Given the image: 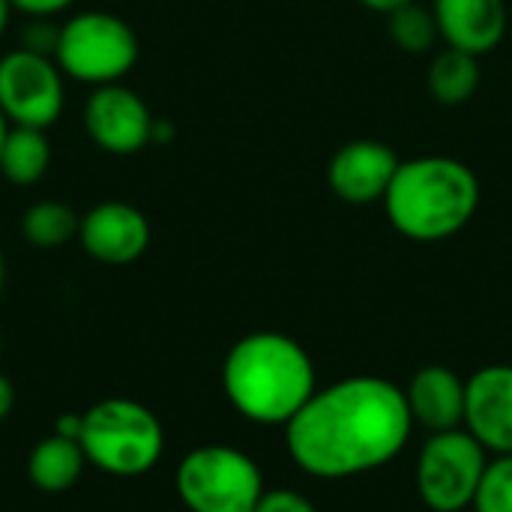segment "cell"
I'll return each mask as SVG.
<instances>
[{"label": "cell", "mask_w": 512, "mask_h": 512, "mask_svg": "<svg viewBox=\"0 0 512 512\" xmlns=\"http://www.w3.org/2000/svg\"><path fill=\"white\" fill-rule=\"evenodd\" d=\"M414 429L405 387L384 375H348L315 390L285 426V450L306 477L339 483L396 462Z\"/></svg>", "instance_id": "cell-1"}, {"label": "cell", "mask_w": 512, "mask_h": 512, "mask_svg": "<svg viewBox=\"0 0 512 512\" xmlns=\"http://www.w3.org/2000/svg\"><path fill=\"white\" fill-rule=\"evenodd\" d=\"M222 390L243 420L285 429L318 390L315 360L297 339L258 330L225 354Z\"/></svg>", "instance_id": "cell-2"}, {"label": "cell", "mask_w": 512, "mask_h": 512, "mask_svg": "<svg viewBox=\"0 0 512 512\" xmlns=\"http://www.w3.org/2000/svg\"><path fill=\"white\" fill-rule=\"evenodd\" d=\"M381 204L387 222L405 240L444 243L474 222L480 177L456 156L429 153L402 159Z\"/></svg>", "instance_id": "cell-3"}, {"label": "cell", "mask_w": 512, "mask_h": 512, "mask_svg": "<svg viewBox=\"0 0 512 512\" xmlns=\"http://www.w3.org/2000/svg\"><path fill=\"white\" fill-rule=\"evenodd\" d=\"M87 465L108 477H144L165 453V429L159 417L135 399H102L81 414L78 435Z\"/></svg>", "instance_id": "cell-4"}, {"label": "cell", "mask_w": 512, "mask_h": 512, "mask_svg": "<svg viewBox=\"0 0 512 512\" xmlns=\"http://www.w3.org/2000/svg\"><path fill=\"white\" fill-rule=\"evenodd\" d=\"M51 57L66 81L105 87L123 81L135 69L141 42L126 18L105 9H84L57 27V45Z\"/></svg>", "instance_id": "cell-5"}, {"label": "cell", "mask_w": 512, "mask_h": 512, "mask_svg": "<svg viewBox=\"0 0 512 512\" xmlns=\"http://www.w3.org/2000/svg\"><path fill=\"white\" fill-rule=\"evenodd\" d=\"M174 492L189 512H255L267 486L249 453L231 444H201L180 459Z\"/></svg>", "instance_id": "cell-6"}, {"label": "cell", "mask_w": 512, "mask_h": 512, "mask_svg": "<svg viewBox=\"0 0 512 512\" xmlns=\"http://www.w3.org/2000/svg\"><path fill=\"white\" fill-rule=\"evenodd\" d=\"M489 459L486 447L465 426L429 435L414 468L420 501L432 512L471 510Z\"/></svg>", "instance_id": "cell-7"}, {"label": "cell", "mask_w": 512, "mask_h": 512, "mask_svg": "<svg viewBox=\"0 0 512 512\" xmlns=\"http://www.w3.org/2000/svg\"><path fill=\"white\" fill-rule=\"evenodd\" d=\"M66 108V75L51 54L24 45L0 54V111L9 126L51 129Z\"/></svg>", "instance_id": "cell-8"}, {"label": "cell", "mask_w": 512, "mask_h": 512, "mask_svg": "<svg viewBox=\"0 0 512 512\" xmlns=\"http://www.w3.org/2000/svg\"><path fill=\"white\" fill-rule=\"evenodd\" d=\"M153 120L156 117L147 102L123 81L90 87V96L81 108L87 138L111 156H135L150 147Z\"/></svg>", "instance_id": "cell-9"}, {"label": "cell", "mask_w": 512, "mask_h": 512, "mask_svg": "<svg viewBox=\"0 0 512 512\" xmlns=\"http://www.w3.org/2000/svg\"><path fill=\"white\" fill-rule=\"evenodd\" d=\"M87 258L126 267L138 261L150 246V222L147 216L126 201H99L78 219V237Z\"/></svg>", "instance_id": "cell-10"}, {"label": "cell", "mask_w": 512, "mask_h": 512, "mask_svg": "<svg viewBox=\"0 0 512 512\" xmlns=\"http://www.w3.org/2000/svg\"><path fill=\"white\" fill-rule=\"evenodd\" d=\"M399 162L402 159L390 144L378 138H354L342 144L327 165L330 192L354 207L381 204L396 177Z\"/></svg>", "instance_id": "cell-11"}, {"label": "cell", "mask_w": 512, "mask_h": 512, "mask_svg": "<svg viewBox=\"0 0 512 512\" xmlns=\"http://www.w3.org/2000/svg\"><path fill=\"white\" fill-rule=\"evenodd\" d=\"M465 429L489 456H512V366L492 363L465 384Z\"/></svg>", "instance_id": "cell-12"}, {"label": "cell", "mask_w": 512, "mask_h": 512, "mask_svg": "<svg viewBox=\"0 0 512 512\" xmlns=\"http://www.w3.org/2000/svg\"><path fill=\"white\" fill-rule=\"evenodd\" d=\"M441 42L465 54H492L510 27L507 0H432Z\"/></svg>", "instance_id": "cell-13"}, {"label": "cell", "mask_w": 512, "mask_h": 512, "mask_svg": "<svg viewBox=\"0 0 512 512\" xmlns=\"http://www.w3.org/2000/svg\"><path fill=\"white\" fill-rule=\"evenodd\" d=\"M465 378L450 366H423L405 387V399L414 426L435 432H450L465 426Z\"/></svg>", "instance_id": "cell-14"}, {"label": "cell", "mask_w": 512, "mask_h": 512, "mask_svg": "<svg viewBox=\"0 0 512 512\" xmlns=\"http://www.w3.org/2000/svg\"><path fill=\"white\" fill-rule=\"evenodd\" d=\"M87 468V456L78 438L51 432L48 438H42L27 459V477L30 483L45 492V495H60L69 492L78 477Z\"/></svg>", "instance_id": "cell-15"}, {"label": "cell", "mask_w": 512, "mask_h": 512, "mask_svg": "<svg viewBox=\"0 0 512 512\" xmlns=\"http://www.w3.org/2000/svg\"><path fill=\"white\" fill-rule=\"evenodd\" d=\"M51 168V141L48 129L9 126L0 150V177L12 186H33Z\"/></svg>", "instance_id": "cell-16"}, {"label": "cell", "mask_w": 512, "mask_h": 512, "mask_svg": "<svg viewBox=\"0 0 512 512\" xmlns=\"http://www.w3.org/2000/svg\"><path fill=\"white\" fill-rule=\"evenodd\" d=\"M426 87L438 105H447V108L465 105L480 87V57L444 45L429 60Z\"/></svg>", "instance_id": "cell-17"}, {"label": "cell", "mask_w": 512, "mask_h": 512, "mask_svg": "<svg viewBox=\"0 0 512 512\" xmlns=\"http://www.w3.org/2000/svg\"><path fill=\"white\" fill-rule=\"evenodd\" d=\"M78 219L63 201H36L21 216V234L36 249H60L78 237Z\"/></svg>", "instance_id": "cell-18"}, {"label": "cell", "mask_w": 512, "mask_h": 512, "mask_svg": "<svg viewBox=\"0 0 512 512\" xmlns=\"http://www.w3.org/2000/svg\"><path fill=\"white\" fill-rule=\"evenodd\" d=\"M387 36L393 39V45L405 54H435L438 42H441V30L435 21L432 6L423 3H408L396 12L387 15Z\"/></svg>", "instance_id": "cell-19"}, {"label": "cell", "mask_w": 512, "mask_h": 512, "mask_svg": "<svg viewBox=\"0 0 512 512\" xmlns=\"http://www.w3.org/2000/svg\"><path fill=\"white\" fill-rule=\"evenodd\" d=\"M471 512H512V456H492Z\"/></svg>", "instance_id": "cell-20"}, {"label": "cell", "mask_w": 512, "mask_h": 512, "mask_svg": "<svg viewBox=\"0 0 512 512\" xmlns=\"http://www.w3.org/2000/svg\"><path fill=\"white\" fill-rule=\"evenodd\" d=\"M255 512H318V507L297 489H267Z\"/></svg>", "instance_id": "cell-21"}, {"label": "cell", "mask_w": 512, "mask_h": 512, "mask_svg": "<svg viewBox=\"0 0 512 512\" xmlns=\"http://www.w3.org/2000/svg\"><path fill=\"white\" fill-rule=\"evenodd\" d=\"M57 27L60 24H51V18H30V24L21 33V45L30 51H39V54H54Z\"/></svg>", "instance_id": "cell-22"}, {"label": "cell", "mask_w": 512, "mask_h": 512, "mask_svg": "<svg viewBox=\"0 0 512 512\" xmlns=\"http://www.w3.org/2000/svg\"><path fill=\"white\" fill-rule=\"evenodd\" d=\"M9 3L24 18H57L69 12L78 0H9Z\"/></svg>", "instance_id": "cell-23"}, {"label": "cell", "mask_w": 512, "mask_h": 512, "mask_svg": "<svg viewBox=\"0 0 512 512\" xmlns=\"http://www.w3.org/2000/svg\"><path fill=\"white\" fill-rule=\"evenodd\" d=\"M12 408H15V387L9 384L6 375H0V423L12 414Z\"/></svg>", "instance_id": "cell-24"}, {"label": "cell", "mask_w": 512, "mask_h": 512, "mask_svg": "<svg viewBox=\"0 0 512 512\" xmlns=\"http://www.w3.org/2000/svg\"><path fill=\"white\" fill-rule=\"evenodd\" d=\"M357 3L372 9V12H378V15H390V12H396V9H402V6H408L414 0H357Z\"/></svg>", "instance_id": "cell-25"}, {"label": "cell", "mask_w": 512, "mask_h": 512, "mask_svg": "<svg viewBox=\"0 0 512 512\" xmlns=\"http://www.w3.org/2000/svg\"><path fill=\"white\" fill-rule=\"evenodd\" d=\"M174 138V123L171 120H162L156 117L153 120V135H150V144H171Z\"/></svg>", "instance_id": "cell-26"}, {"label": "cell", "mask_w": 512, "mask_h": 512, "mask_svg": "<svg viewBox=\"0 0 512 512\" xmlns=\"http://www.w3.org/2000/svg\"><path fill=\"white\" fill-rule=\"evenodd\" d=\"M12 15H15L12 3H9V0H0V39H3V36H6V30H9Z\"/></svg>", "instance_id": "cell-27"}, {"label": "cell", "mask_w": 512, "mask_h": 512, "mask_svg": "<svg viewBox=\"0 0 512 512\" xmlns=\"http://www.w3.org/2000/svg\"><path fill=\"white\" fill-rule=\"evenodd\" d=\"M6 132H9V120L3 117V111H0V150H3V141H6Z\"/></svg>", "instance_id": "cell-28"}, {"label": "cell", "mask_w": 512, "mask_h": 512, "mask_svg": "<svg viewBox=\"0 0 512 512\" xmlns=\"http://www.w3.org/2000/svg\"><path fill=\"white\" fill-rule=\"evenodd\" d=\"M3 282H6V264H3V252H0V291H3Z\"/></svg>", "instance_id": "cell-29"}]
</instances>
